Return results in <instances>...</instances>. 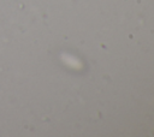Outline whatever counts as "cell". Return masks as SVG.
<instances>
[{"instance_id": "cell-1", "label": "cell", "mask_w": 154, "mask_h": 137, "mask_svg": "<svg viewBox=\"0 0 154 137\" xmlns=\"http://www.w3.org/2000/svg\"><path fill=\"white\" fill-rule=\"evenodd\" d=\"M61 59H63V60L66 62V65H69V66H72V67H78V66H81V65H79V61H78L76 58H73V56L63 54V55H61Z\"/></svg>"}]
</instances>
